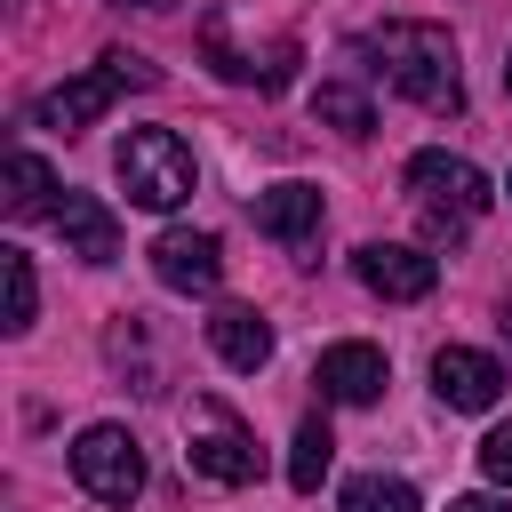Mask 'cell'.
<instances>
[{"label": "cell", "instance_id": "cell-1", "mask_svg": "<svg viewBox=\"0 0 512 512\" xmlns=\"http://www.w3.org/2000/svg\"><path fill=\"white\" fill-rule=\"evenodd\" d=\"M360 56H376L368 72H384L408 104H424V112H464V72H456L448 24H376V32L360 40Z\"/></svg>", "mask_w": 512, "mask_h": 512}, {"label": "cell", "instance_id": "cell-2", "mask_svg": "<svg viewBox=\"0 0 512 512\" xmlns=\"http://www.w3.org/2000/svg\"><path fill=\"white\" fill-rule=\"evenodd\" d=\"M112 168H120V192H128L136 208H152V216L184 208V200H192V184H200L192 144H184L176 128H128V136H120V152H112Z\"/></svg>", "mask_w": 512, "mask_h": 512}, {"label": "cell", "instance_id": "cell-3", "mask_svg": "<svg viewBox=\"0 0 512 512\" xmlns=\"http://www.w3.org/2000/svg\"><path fill=\"white\" fill-rule=\"evenodd\" d=\"M152 80H160V72H152L144 56L104 48V64H96V72H80V80H64V88H48V96L32 104V120H40V128H56V136H72V128L104 120V104H112L120 88H152Z\"/></svg>", "mask_w": 512, "mask_h": 512}, {"label": "cell", "instance_id": "cell-4", "mask_svg": "<svg viewBox=\"0 0 512 512\" xmlns=\"http://www.w3.org/2000/svg\"><path fill=\"white\" fill-rule=\"evenodd\" d=\"M192 472L200 480H216V488H248L256 472H264V448H256V432L224 408V400H192Z\"/></svg>", "mask_w": 512, "mask_h": 512}, {"label": "cell", "instance_id": "cell-5", "mask_svg": "<svg viewBox=\"0 0 512 512\" xmlns=\"http://www.w3.org/2000/svg\"><path fill=\"white\" fill-rule=\"evenodd\" d=\"M200 48H208V64H216L224 80H240V88H264V96H280V88L296 80V56H304L288 32H272V40L240 48V40H232V8H208V24H200Z\"/></svg>", "mask_w": 512, "mask_h": 512}, {"label": "cell", "instance_id": "cell-6", "mask_svg": "<svg viewBox=\"0 0 512 512\" xmlns=\"http://www.w3.org/2000/svg\"><path fill=\"white\" fill-rule=\"evenodd\" d=\"M72 480L96 496V504H136L144 496V448L128 424H88L72 440Z\"/></svg>", "mask_w": 512, "mask_h": 512}, {"label": "cell", "instance_id": "cell-7", "mask_svg": "<svg viewBox=\"0 0 512 512\" xmlns=\"http://www.w3.org/2000/svg\"><path fill=\"white\" fill-rule=\"evenodd\" d=\"M408 192L424 200L432 232H448V224H472V216L488 208V176H480L472 160H456V152H416V160H408Z\"/></svg>", "mask_w": 512, "mask_h": 512}, {"label": "cell", "instance_id": "cell-8", "mask_svg": "<svg viewBox=\"0 0 512 512\" xmlns=\"http://www.w3.org/2000/svg\"><path fill=\"white\" fill-rule=\"evenodd\" d=\"M352 272H360V288L384 296V304H416V296L440 288V264H432L424 248H400V240H368V248H352Z\"/></svg>", "mask_w": 512, "mask_h": 512}, {"label": "cell", "instance_id": "cell-9", "mask_svg": "<svg viewBox=\"0 0 512 512\" xmlns=\"http://www.w3.org/2000/svg\"><path fill=\"white\" fill-rule=\"evenodd\" d=\"M152 280L176 288V296H208V288L224 280L216 232H160V240H152Z\"/></svg>", "mask_w": 512, "mask_h": 512}, {"label": "cell", "instance_id": "cell-10", "mask_svg": "<svg viewBox=\"0 0 512 512\" xmlns=\"http://www.w3.org/2000/svg\"><path fill=\"white\" fill-rule=\"evenodd\" d=\"M312 384H320V400H336V408H368V400L392 384V368H384L376 344H328L320 368H312Z\"/></svg>", "mask_w": 512, "mask_h": 512}, {"label": "cell", "instance_id": "cell-11", "mask_svg": "<svg viewBox=\"0 0 512 512\" xmlns=\"http://www.w3.org/2000/svg\"><path fill=\"white\" fill-rule=\"evenodd\" d=\"M432 392L448 400V408H496V392H504V368L488 360V352H472V344H440L432 352Z\"/></svg>", "mask_w": 512, "mask_h": 512}, {"label": "cell", "instance_id": "cell-12", "mask_svg": "<svg viewBox=\"0 0 512 512\" xmlns=\"http://www.w3.org/2000/svg\"><path fill=\"white\" fill-rule=\"evenodd\" d=\"M320 216H328L320 184H272V192H256V232L280 240V248H312L320 240Z\"/></svg>", "mask_w": 512, "mask_h": 512}, {"label": "cell", "instance_id": "cell-13", "mask_svg": "<svg viewBox=\"0 0 512 512\" xmlns=\"http://www.w3.org/2000/svg\"><path fill=\"white\" fill-rule=\"evenodd\" d=\"M56 232H64V256H80V264H112L120 256V216L96 192H64L56 200Z\"/></svg>", "mask_w": 512, "mask_h": 512}, {"label": "cell", "instance_id": "cell-14", "mask_svg": "<svg viewBox=\"0 0 512 512\" xmlns=\"http://www.w3.org/2000/svg\"><path fill=\"white\" fill-rule=\"evenodd\" d=\"M208 344H216V360H224V368L256 376V368L272 360V320H264V312H248V304H224V312L208 320Z\"/></svg>", "mask_w": 512, "mask_h": 512}, {"label": "cell", "instance_id": "cell-15", "mask_svg": "<svg viewBox=\"0 0 512 512\" xmlns=\"http://www.w3.org/2000/svg\"><path fill=\"white\" fill-rule=\"evenodd\" d=\"M328 464H336V432H328L320 416H304V424H296V448H288V488L312 496V488L328 480Z\"/></svg>", "mask_w": 512, "mask_h": 512}, {"label": "cell", "instance_id": "cell-16", "mask_svg": "<svg viewBox=\"0 0 512 512\" xmlns=\"http://www.w3.org/2000/svg\"><path fill=\"white\" fill-rule=\"evenodd\" d=\"M56 176H48V160L40 152H16L8 160V216H56Z\"/></svg>", "mask_w": 512, "mask_h": 512}, {"label": "cell", "instance_id": "cell-17", "mask_svg": "<svg viewBox=\"0 0 512 512\" xmlns=\"http://www.w3.org/2000/svg\"><path fill=\"white\" fill-rule=\"evenodd\" d=\"M312 112H320V120H328L336 136H368V128H376V112H368V96H360L352 80H320Z\"/></svg>", "mask_w": 512, "mask_h": 512}, {"label": "cell", "instance_id": "cell-18", "mask_svg": "<svg viewBox=\"0 0 512 512\" xmlns=\"http://www.w3.org/2000/svg\"><path fill=\"white\" fill-rule=\"evenodd\" d=\"M0 280H8V336H24V328H32V312H40L32 256H24V248H0Z\"/></svg>", "mask_w": 512, "mask_h": 512}, {"label": "cell", "instance_id": "cell-19", "mask_svg": "<svg viewBox=\"0 0 512 512\" xmlns=\"http://www.w3.org/2000/svg\"><path fill=\"white\" fill-rule=\"evenodd\" d=\"M344 512H416V488L392 472H360V480H344Z\"/></svg>", "mask_w": 512, "mask_h": 512}, {"label": "cell", "instance_id": "cell-20", "mask_svg": "<svg viewBox=\"0 0 512 512\" xmlns=\"http://www.w3.org/2000/svg\"><path fill=\"white\" fill-rule=\"evenodd\" d=\"M480 472H488L496 488H512V424H496V432L480 440Z\"/></svg>", "mask_w": 512, "mask_h": 512}, {"label": "cell", "instance_id": "cell-21", "mask_svg": "<svg viewBox=\"0 0 512 512\" xmlns=\"http://www.w3.org/2000/svg\"><path fill=\"white\" fill-rule=\"evenodd\" d=\"M448 512H512V504H504V496H456Z\"/></svg>", "mask_w": 512, "mask_h": 512}, {"label": "cell", "instance_id": "cell-22", "mask_svg": "<svg viewBox=\"0 0 512 512\" xmlns=\"http://www.w3.org/2000/svg\"><path fill=\"white\" fill-rule=\"evenodd\" d=\"M120 8H168V0H120Z\"/></svg>", "mask_w": 512, "mask_h": 512}, {"label": "cell", "instance_id": "cell-23", "mask_svg": "<svg viewBox=\"0 0 512 512\" xmlns=\"http://www.w3.org/2000/svg\"><path fill=\"white\" fill-rule=\"evenodd\" d=\"M504 96H512V56H504Z\"/></svg>", "mask_w": 512, "mask_h": 512}, {"label": "cell", "instance_id": "cell-24", "mask_svg": "<svg viewBox=\"0 0 512 512\" xmlns=\"http://www.w3.org/2000/svg\"><path fill=\"white\" fill-rule=\"evenodd\" d=\"M504 336H512V296H504Z\"/></svg>", "mask_w": 512, "mask_h": 512}]
</instances>
